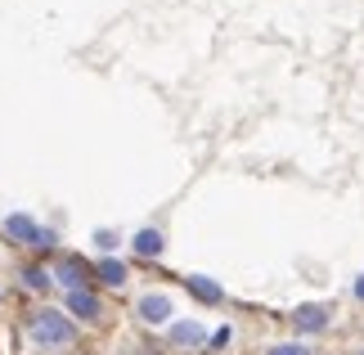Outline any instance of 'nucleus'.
<instances>
[{"mask_svg":"<svg viewBox=\"0 0 364 355\" xmlns=\"http://www.w3.org/2000/svg\"><path fill=\"white\" fill-rule=\"evenodd\" d=\"M27 337H32L36 351H63V346H77V324L68 310H50L41 306L32 319H27Z\"/></svg>","mask_w":364,"mask_h":355,"instance_id":"obj_1","label":"nucleus"},{"mask_svg":"<svg viewBox=\"0 0 364 355\" xmlns=\"http://www.w3.org/2000/svg\"><path fill=\"white\" fill-rule=\"evenodd\" d=\"M95 275H100L108 288H117V283H126V265H122V261H100V270H95Z\"/></svg>","mask_w":364,"mask_h":355,"instance_id":"obj_8","label":"nucleus"},{"mask_svg":"<svg viewBox=\"0 0 364 355\" xmlns=\"http://www.w3.org/2000/svg\"><path fill=\"white\" fill-rule=\"evenodd\" d=\"M23 283H27V288H50V279H46V270H27V275H23Z\"/></svg>","mask_w":364,"mask_h":355,"instance_id":"obj_10","label":"nucleus"},{"mask_svg":"<svg viewBox=\"0 0 364 355\" xmlns=\"http://www.w3.org/2000/svg\"><path fill=\"white\" fill-rule=\"evenodd\" d=\"M63 310H73L81 324H100L104 319V306H100V297H95L90 288H73L63 297Z\"/></svg>","mask_w":364,"mask_h":355,"instance_id":"obj_3","label":"nucleus"},{"mask_svg":"<svg viewBox=\"0 0 364 355\" xmlns=\"http://www.w3.org/2000/svg\"><path fill=\"white\" fill-rule=\"evenodd\" d=\"M131 248H135V257H162V234L158 230H139L131 238Z\"/></svg>","mask_w":364,"mask_h":355,"instance_id":"obj_7","label":"nucleus"},{"mask_svg":"<svg viewBox=\"0 0 364 355\" xmlns=\"http://www.w3.org/2000/svg\"><path fill=\"white\" fill-rule=\"evenodd\" d=\"M355 297H360V302H364V275L355 279Z\"/></svg>","mask_w":364,"mask_h":355,"instance_id":"obj_13","label":"nucleus"},{"mask_svg":"<svg viewBox=\"0 0 364 355\" xmlns=\"http://www.w3.org/2000/svg\"><path fill=\"white\" fill-rule=\"evenodd\" d=\"M292 324H297L301 333H311V329H328V306H301L297 315H292Z\"/></svg>","mask_w":364,"mask_h":355,"instance_id":"obj_6","label":"nucleus"},{"mask_svg":"<svg viewBox=\"0 0 364 355\" xmlns=\"http://www.w3.org/2000/svg\"><path fill=\"white\" fill-rule=\"evenodd\" d=\"M5 234L14 238V243H23V248H50V234L41 230V225H36L32 216H23V211L5 216Z\"/></svg>","mask_w":364,"mask_h":355,"instance_id":"obj_2","label":"nucleus"},{"mask_svg":"<svg viewBox=\"0 0 364 355\" xmlns=\"http://www.w3.org/2000/svg\"><path fill=\"white\" fill-rule=\"evenodd\" d=\"M135 310H139V319H144V324H171V297H166V292H144V297H139V302H135Z\"/></svg>","mask_w":364,"mask_h":355,"instance_id":"obj_4","label":"nucleus"},{"mask_svg":"<svg viewBox=\"0 0 364 355\" xmlns=\"http://www.w3.org/2000/svg\"><path fill=\"white\" fill-rule=\"evenodd\" d=\"M95 243H100V248H117V234L113 230H100V234H95Z\"/></svg>","mask_w":364,"mask_h":355,"instance_id":"obj_12","label":"nucleus"},{"mask_svg":"<svg viewBox=\"0 0 364 355\" xmlns=\"http://www.w3.org/2000/svg\"><path fill=\"white\" fill-rule=\"evenodd\" d=\"M189 288H193V297H203V302H220V283H212V279H189Z\"/></svg>","mask_w":364,"mask_h":355,"instance_id":"obj_9","label":"nucleus"},{"mask_svg":"<svg viewBox=\"0 0 364 355\" xmlns=\"http://www.w3.org/2000/svg\"><path fill=\"white\" fill-rule=\"evenodd\" d=\"M166 342H171V346H203L207 342V329H203V324H193V319H180V324L166 329Z\"/></svg>","mask_w":364,"mask_h":355,"instance_id":"obj_5","label":"nucleus"},{"mask_svg":"<svg viewBox=\"0 0 364 355\" xmlns=\"http://www.w3.org/2000/svg\"><path fill=\"white\" fill-rule=\"evenodd\" d=\"M270 355H311V346H301V342H284V346H274Z\"/></svg>","mask_w":364,"mask_h":355,"instance_id":"obj_11","label":"nucleus"}]
</instances>
